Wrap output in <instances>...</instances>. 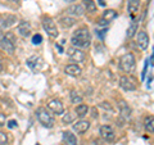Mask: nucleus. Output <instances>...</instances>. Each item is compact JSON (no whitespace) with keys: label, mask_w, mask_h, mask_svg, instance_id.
Segmentation results:
<instances>
[{"label":"nucleus","mask_w":154,"mask_h":145,"mask_svg":"<svg viewBox=\"0 0 154 145\" xmlns=\"http://www.w3.org/2000/svg\"><path fill=\"white\" fill-rule=\"evenodd\" d=\"M64 2H67V3H72V2H75V0H64Z\"/></svg>","instance_id":"4c0bfd02"},{"label":"nucleus","mask_w":154,"mask_h":145,"mask_svg":"<svg viewBox=\"0 0 154 145\" xmlns=\"http://www.w3.org/2000/svg\"><path fill=\"white\" fill-rule=\"evenodd\" d=\"M60 25L63 26L64 28H69L72 26H75L76 25V19L73 17H71V16H67V17H63V18H60Z\"/></svg>","instance_id":"6ab92c4d"},{"label":"nucleus","mask_w":154,"mask_h":145,"mask_svg":"<svg viewBox=\"0 0 154 145\" xmlns=\"http://www.w3.org/2000/svg\"><path fill=\"white\" fill-rule=\"evenodd\" d=\"M118 105H119V112H121V116L125 119H128L130 117H131V108L128 107V104H126V101L121 100L118 103Z\"/></svg>","instance_id":"dca6fc26"},{"label":"nucleus","mask_w":154,"mask_h":145,"mask_svg":"<svg viewBox=\"0 0 154 145\" xmlns=\"http://www.w3.org/2000/svg\"><path fill=\"white\" fill-rule=\"evenodd\" d=\"M85 13V9L82 7V4H73L67 8V14L68 16H73V17H81L84 16Z\"/></svg>","instance_id":"9d476101"},{"label":"nucleus","mask_w":154,"mask_h":145,"mask_svg":"<svg viewBox=\"0 0 154 145\" xmlns=\"http://www.w3.org/2000/svg\"><path fill=\"white\" fill-rule=\"evenodd\" d=\"M63 145H67V144H63Z\"/></svg>","instance_id":"a19ab883"},{"label":"nucleus","mask_w":154,"mask_h":145,"mask_svg":"<svg viewBox=\"0 0 154 145\" xmlns=\"http://www.w3.org/2000/svg\"><path fill=\"white\" fill-rule=\"evenodd\" d=\"M145 130L148 132H154V117H146L145 118Z\"/></svg>","instance_id":"393cba45"},{"label":"nucleus","mask_w":154,"mask_h":145,"mask_svg":"<svg viewBox=\"0 0 154 145\" xmlns=\"http://www.w3.org/2000/svg\"><path fill=\"white\" fill-rule=\"evenodd\" d=\"M16 126H17V121L12 119V121H9V122H8V127H9V128H14Z\"/></svg>","instance_id":"72a5a7b5"},{"label":"nucleus","mask_w":154,"mask_h":145,"mask_svg":"<svg viewBox=\"0 0 154 145\" xmlns=\"http://www.w3.org/2000/svg\"><path fill=\"white\" fill-rule=\"evenodd\" d=\"M69 95H71V101H72L73 104H81V103H82V96H81L79 93H77V91L72 90Z\"/></svg>","instance_id":"b1692460"},{"label":"nucleus","mask_w":154,"mask_h":145,"mask_svg":"<svg viewBox=\"0 0 154 145\" xmlns=\"http://www.w3.org/2000/svg\"><path fill=\"white\" fill-rule=\"evenodd\" d=\"M64 71H66L67 75H69L72 77H79V76H81V73H82V69H81L77 64H68L64 68Z\"/></svg>","instance_id":"2eb2a0df"},{"label":"nucleus","mask_w":154,"mask_h":145,"mask_svg":"<svg viewBox=\"0 0 154 145\" xmlns=\"http://www.w3.org/2000/svg\"><path fill=\"white\" fill-rule=\"evenodd\" d=\"M48 108L54 114H63L64 113V105L59 99H53L48 103Z\"/></svg>","instance_id":"6e6552de"},{"label":"nucleus","mask_w":154,"mask_h":145,"mask_svg":"<svg viewBox=\"0 0 154 145\" xmlns=\"http://www.w3.org/2000/svg\"><path fill=\"white\" fill-rule=\"evenodd\" d=\"M148 63H149V59H146V60H145V66H144V71H143V75H141V80H144V77H145L146 68H148Z\"/></svg>","instance_id":"f704fd0d"},{"label":"nucleus","mask_w":154,"mask_h":145,"mask_svg":"<svg viewBox=\"0 0 154 145\" xmlns=\"http://www.w3.org/2000/svg\"><path fill=\"white\" fill-rule=\"evenodd\" d=\"M82 7L85 9V12H89V13H93L96 11V4H95V2H93V0H84Z\"/></svg>","instance_id":"aec40b11"},{"label":"nucleus","mask_w":154,"mask_h":145,"mask_svg":"<svg viewBox=\"0 0 154 145\" xmlns=\"http://www.w3.org/2000/svg\"><path fill=\"white\" fill-rule=\"evenodd\" d=\"M13 2H18V0H13Z\"/></svg>","instance_id":"ea45409f"},{"label":"nucleus","mask_w":154,"mask_h":145,"mask_svg":"<svg viewBox=\"0 0 154 145\" xmlns=\"http://www.w3.org/2000/svg\"><path fill=\"white\" fill-rule=\"evenodd\" d=\"M27 66L30 67L31 69L33 71H36V69H40L41 68V66H42V59L40 57H31V58H28L27 59Z\"/></svg>","instance_id":"4468645a"},{"label":"nucleus","mask_w":154,"mask_h":145,"mask_svg":"<svg viewBox=\"0 0 154 145\" xmlns=\"http://www.w3.org/2000/svg\"><path fill=\"white\" fill-rule=\"evenodd\" d=\"M67 55H68V58L72 60V62H76V63H81V62L85 60V53L79 49V48H68L67 49Z\"/></svg>","instance_id":"39448f33"},{"label":"nucleus","mask_w":154,"mask_h":145,"mask_svg":"<svg viewBox=\"0 0 154 145\" xmlns=\"http://www.w3.org/2000/svg\"><path fill=\"white\" fill-rule=\"evenodd\" d=\"M5 121H7V117H5V114L0 113V127H2V126H4V125H5Z\"/></svg>","instance_id":"473e14b6"},{"label":"nucleus","mask_w":154,"mask_h":145,"mask_svg":"<svg viewBox=\"0 0 154 145\" xmlns=\"http://www.w3.org/2000/svg\"><path fill=\"white\" fill-rule=\"evenodd\" d=\"M99 134L105 141H113V140L116 139L114 130H113L112 126H109V125H103V126H100Z\"/></svg>","instance_id":"423d86ee"},{"label":"nucleus","mask_w":154,"mask_h":145,"mask_svg":"<svg viewBox=\"0 0 154 145\" xmlns=\"http://www.w3.org/2000/svg\"><path fill=\"white\" fill-rule=\"evenodd\" d=\"M0 63H2V60H0Z\"/></svg>","instance_id":"79ce46f5"},{"label":"nucleus","mask_w":154,"mask_h":145,"mask_svg":"<svg viewBox=\"0 0 154 145\" xmlns=\"http://www.w3.org/2000/svg\"><path fill=\"white\" fill-rule=\"evenodd\" d=\"M104 21H107V22H110V21H113V19L117 18V12L113 11V9H108V11H105L103 13V17H102Z\"/></svg>","instance_id":"4be33fe9"},{"label":"nucleus","mask_w":154,"mask_h":145,"mask_svg":"<svg viewBox=\"0 0 154 145\" xmlns=\"http://www.w3.org/2000/svg\"><path fill=\"white\" fill-rule=\"evenodd\" d=\"M32 42H33V45H40L42 42V36L38 35V33H36V35L32 37Z\"/></svg>","instance_id":"c85d7f7f"},{"label":"nucleus","mask_w":154,"mask_h":145,"mask_svg":"<svg viewBox=\"0 0 154 145\" xmlns=\"http://www.w3.org/2000/svg\"><path fill=\"white\" fill-rule=\"evenodd\" d=\"M36 117H37L38 121H40V123L42 125V126L46 127V128H51L55 123V119H54V117H53V114L44 107L37 108Z\"/></svg>","instance_id":"f03ea898"},{"label":"nucleus","mask_w":154,"mask_h":145,"mask_svg":"<svg viewBox=\"0 0 154 145\" xmlns=\"http://www.w3.org/2000/svg\"><path fill=\"white\" fill-rule=\"evenodd\" d=\"M137 25H139V21H137V19H132L131 25H130V27L127 28V36H128V37H132L135 33L137 32Z\"/></svg>","instance_id":"5701e85b"},{"label":"nucleus","mask_w":154,"mask_h":145,"mask_svg":"<svg viewBox=\"0 0 154 145\" xmlns=\"http://www.w3.org/2000/svg\"><path fill=\"white\" fill-rule=\"evenodd\" d=\"M63 141L67 145H77V139L71 131H64L63 132Z\"/></svg>","instance_id":"a211bd4d"},{"label":"nucleus","mask_w":154,"mask_h":145,"mask_svg":"<svg viewBox=\"0 0 154 145\" xmlns=\"http://www.w3.org/2000/svg\"><path fill=\"white\" fill-rule=\"evenodd\" d=\"M105 33H107V28H102V30H96V36H98L100 40H103V39L105 37Z\"/></svg>","instance_id":"c756f323"},{"label":"nucleus","mask_w":154,"mask_h":145,"mask_svg":"<svg viewBox=\"0 0 154 145\" xmlns=\"http://www.w3.org/2000/svg\"><path fill=\"white\" fill-rule=\"evenodd\" d=\"M107 25H109V22H107V21H104V19L102 18L99 21V26H107Z\"/></svg>","instance_id":"c9c22d12"},{"label":"nucleus","mask_w":154,"mask_h":145,"mask_svg":"<svg viewBox=\"0 0 154 145\" xmlns=\"http://www.w3.org/2000/svg\"><path fill=\"white\" fill-rule=\"evenodd\" d=\"M17 31H18L19 35L23 36V37L30 36L31 35V26H30V23L26 22V21H21L18 23V26H17Z\"/></svg>","instance_id":"9b49d317"},{"label":"nucleus","mask_w":154,"mask_h":145,"mask_svg":"<svg viewBox=\"0 0 154 145\" xmlns=\"http://www.w3.org/2000/svg\"><path fill=\"white\" fill-rule=\"evenodd\" d=\"M4 19H5V26H7V28L13 26L14 23L17 22V17L13 16V14H5V16H4Z\"/></svg>","instance_id":"a878e982"},{"label":"nucleus","mask_w":154,"mask_h":145,"mask_svg":"<svg viewBox=\"0 0 154 145\" xmlns=\"http://www.w3.org/2000/svg\"><path fill=\"white\" fill-rule=\"evenodd\" d=\"M88 112H89V107L86 104H79L76 107V113L80 118H84L85 116L88 114Z\"/></svg>","instance_id":"412c9836"},{"label":"nucleus","mask_w":154,"mask_h":145,"mask_svg":"<svg viewBox=\"0 0 154 145\" xmlns=\"http://www.w3.org/2000/svg\"><path fill=\"white\" fill-rule=\"evenodd\" d=\"M73 119H75V117H73V116H72L71 113L64 114V116H63V118H62L63 123H67V125H68V123H72V122H73Z\"/></svg>","instance_id":"bb28decb"},{"label":"nucleus","mask_w":154,"mask_h":145,"mask_svg":"<svg viewBox=\"0 0 154 145\" xmlns=\"http://www.w3.org/2000/svg\"><path fill=\"white\" fill-rule=\"evenodd\" d=\"M42 27H44L45 32H46L50 37H58V35H59L55 22L53 21L50 17H45L44 19H42Z\"/></svg>","instance_id":"20e7f679"},{"label":"nucleus","mask_w":154,"mask_h":145,"mask_svg":"<svg viewBox=\"0 0 154 145\" xmlns=\"http://www.w3.org/2000/svg\"><path fill=\"white\" fill-rule=\"evenodd\" d=\"M135 57L131 53H127V54H123L121 58H119V68H121L123 72H132L135 68Z\"/></svg>","instance_id":"7ed1b4c3"},{"label":"nucleus","mask_w":154,"mask_h":145,"mask_svg":"<svg viewBox=\"0 0 154 145\" xmlns=\"http://www.w3.org/2000/svg\"><path fill=\"white\" fill-rule=\"evenodd\" d=\"M90 127V122L89 121H85V119H80L73 125V130L77 134H84L89 130Z\"/></svg>","instance_id":"ddd939ff"},{"label":"nucleus","mask_w":154,"mask_h":145,"mask_svg":"<svg viewBox=\"0 0 154 145\" xmlns=\"http://www.w3.org/2000/svg\"><path fill=\"white\" fill-rule=\"evenodd\" d=\"M7 26H5V19H4V16H0V31L5 30Z\"/></svg>","instance_id":"7c9ffc66"},{"label":"nucleus","mask_w":154,"mask_h":145,"mask_svg":"<svg viewBox=\"0 0 154 145\" xmlns=\"http://www.w3.org/2000/svg\"><path fill=\"white\" fill-rule=\"evenodd\" d=\"M137 45L143 50H145L149 46V36L145 31H140L137 33Z\"/></svg>","instance_id":"f8f14e48"},{"label":"nucleus","mask_w":154,"mask_h":145,"mask_svg":"<svg viewBox=\"0 0 154 145\" xmlns=\"http://www.w3.org/2000/svg\"><path fill=\"white\" fill-rule=\"evenodd\" d=\"M0 48H2L5 53H8V54H13L14 49H16V45H14L9 39H7L5 36H2L0 37Z\"/></svg>","instance_id":"1a4fd4ad"},{"label":"nucleus","mask_w":154,"mask_h":145,"mask_svg":"<svg viewBox=\"0 0 154 145\" xmlns=\"http://www.w3.org/2000/svg\"><path fill=\"white\" fill-rule=\"evenodd\" d=\"M2 69H3V66H2V63H0V72H2Z\"/></svg>","instance_id":"58836bf2"},{"label":"nucleus","mask_w":154,"mask_h":145,"mask_svg":"<svg viewBox=\"0 0 154 145\" xmlns=\"http://www.w3.org/2000/svg\"><path fill=\"white\" fill-rule=\"evenodd\" d=\"M98 4L100 7H105V0H98Z\"/></svg>","instance_id":"e433bc0d"},{"label":"nucleus","mask_w":154,"mask_h":145,"mask_svg":"<svg viewBox=\"0 0 154 145\" xmlns=\"http://www.w3.org/2000/svg\"><path fill=\"white\" fill-rule=\"evenodd\" d=\"M8 144V136L5 132L0 131V145H7Z\"/></svg>","instance_id":"cd10ccee"},{"label":"nucleus","mask_w":154,"mask_h":145,"mask_svg":"<svg viewBox=\"0 0 154 145\" xmlns=\"http://www.w3.org/2000/svg\"><path fill=\"white\" fill-rule=\"evenodd\" d=\"M139 7H140V0H127V11L130 12L132 18L135 13L139 11Z\"/></svg>","instance_id":"f3484780"},{"label":"nucleus","mask_w":154,"mask_h":145,"mask_svg":"<svg viewBox=\"0 0 154 145\" xmlns=\"http://www.w3.org/2000/svg\"><path fill=\"white\" fill-rule=\"evenodd\" d=\"M71 42L75 48H79V49H86L89 48L91 44V36L90 32L86 27H81L77 31H75L73 36L71 39Z\"/></svg>","instance_id":"f257e3e1"},{"label":"nucleus","mask_w":154,"mask_h":145,"mask_svg":"<svg viewBox=\"0 0 154 145\" xmlns=\"http://www.w3.org/2000/svg\"><path fill=\"white\" fill-rule=\"evenodd\" d=\"M4 36H5L7 39H9V40H11V41L13 42V44H16V36H14V35H13V33H11V32H8V33H7V35H4Z\"/></svg>","instance_id":"2f4dec72"},{"label":"nucleus","mask_w":154,"mask_h":145,"mask_svg":"<svg viewBox=\"0 0 154 145\" xmlns=\"http://www.w3.org/2000/svg\"><path fill=\"white\" fill-rule=\"evenodd\" d=\"M119 86H121L125 91L136 90V84H135V81L131 79V77H127V76H122L121 79H119Z\"/></svg>","instance_id":"0eeeda50"}]
</instances>
